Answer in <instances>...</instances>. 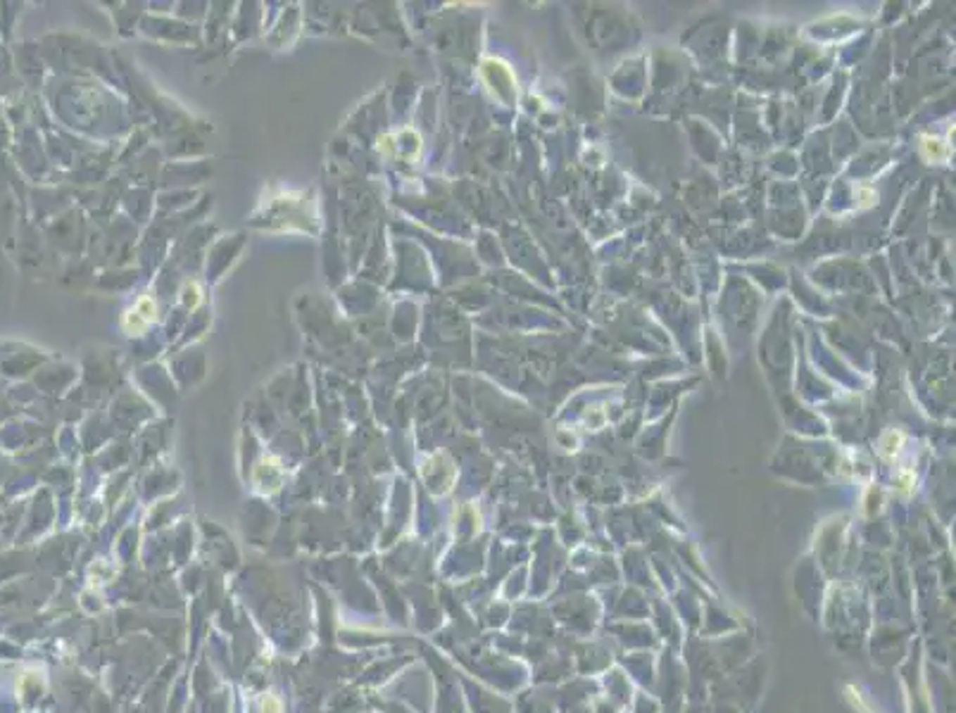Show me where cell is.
Returning a JSON list of instances; mask_svg holds the SVG:
<instances>
[{
	"instance_id": "6da1fadb",
	"label": "cell",
	"mask_w": 956,
	"mask_h": 713,
	"mask_svg": "<svg viewBox=\"0 0 956 713\" xmlns=\"http://www.w3.org/2000/svg\"><path fill=\"white\" fill-rule=\"evenodd\" d=\"M260 713H283V702H281L279 694H265L260 702Z\"/></svg>"
}]
</instances>
